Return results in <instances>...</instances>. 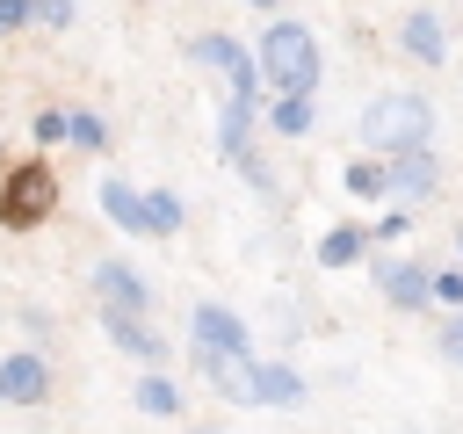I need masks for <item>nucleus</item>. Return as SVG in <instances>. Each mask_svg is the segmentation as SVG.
<instances>
[{"mask_svg":"<svg viewBox=\"0 0 463 434\" xmlns=\"http://www.w3.org/2000/svg\"><path fill=\"white\" fill-rule=\"evenodd\" d=\"M101 210L123 224V231H145V195L130 181H101Z\"/></svg>","mask_w":463,"mask_h":434,"instance_id":"nucleus-13","label":"nucleus"},{"mask_svg":"<svg viewBox=\"0 0 463 434\" xmlns=\"http://www.w3.org/2000/svg\"><path fill=\"white\" fill-rule=\"evenodd\" d=\"M51 203H58V174H51L43 159H29L22 174L0 181V224H43Z\"/></svg>","mask_w":463,"mask_h":434,"instance_id":"nucleus-3","label":"nucleus"},{"mask_svg":"<svg viewBox=\"0 0 463 434\" xmlns=\"http://www.w3.org/2000/svg\"><path fill=\"white\" fill-rule=\"evenodd\" d=\"M29 7H36V0H0V29H14V22L29 14Z\"/></svg>","mask_w":463,"mask_h":434,"instance_id":"nucleus-25","label":"nucleus"},{"mask_svg":"<svg viewBox=\"0 0 463 434\" xmlns=\"http://www.w3.org/2000/svg\"><path fill=\"white\" fill-rule=\"evenodd\" d=\"M195 354H246V318L224 304H195Z\"/></svg>","mask_w":463,"mask_h":434,"instance_id":"nucleus-6","label":"nucleus"},{"mask_svg":"<svg viewBox=\"0 0 463 434\" xmlns=\"http://www.w3.org/2000/svg\"><path fill=\"white\" fill-rule=\"evenodd\" d=\"M253 58H260V80H268L275 94H311V87H318V36H311L304 22H275Z\"/></svg>","mask_w":463,"mask_h":434,"instance_id":"nucleus-1","label":"nucleus"},{"mask_svg":"<svg viewBox=\"0 0 463 434\" xmlns=\"http://www.w3.org/2000/svg\"><path fill=\"white\" fill-rule=\"evenodd\" d=\"M195 58H203V65H217V72H224V87H232V101H246V108H253V94H260V58H253L246 43H232V36H195Z\"/></svg>","mask_w":463,"mask_h":434,"instance_id":"nucleus-4","label":"nucleus"},{"mask_svg":"<svg viewBox=\"0 0 463 434\" xmlns=\"http://www.w3.org/2000/svg\"><path fill=\"white\" fill-rule=\"evenodd\" d=\"M398 43H405V51L420 58V65H441V58H449V29H441V22L427 14V7H412V14H405Z\"/></svg>","mask_w":463,"mask_h":434,"instance_id":"nucleus-10","label":"nucleus"},{"mask_svg":"<svg viewBox=\"0 0 463 434\" xmlns=\"http://www.w3.org/2000/svg\"><path fill=\"white\" fill-rule=\"evenodd\" d=\"M203 434H217V427H203Z\"/></svg>","mask_w":463,"mask_h":434,"instance_id":"nucleus-27","label":"nucleus"},{"mask_svg":"<svg viewBox=\"0 0 463 434\" xmlns=\"http://www.w3.org/2000/svg\"><path fill=\"white\" fill-rule=\"evenodd\" d=\"M137 405H145L152 420H166V412H181V391H174L166 376H145V383H137Z\"/></svg>","mask_w":463,"mask_h":434,"instance_id":"nucleus-19","label":"nucleus"},{"mask_svg":"<svg viewBox=\"0 0 463 434\" xmlns=\"http://www.w3.org/2000/svg\"><path fill=\"white\" fill-rule=\"evenodd\" d=\"M362 137L376 145V152H420L427 137H434V101L427 94H376L369 108H362Z\"/></svg>","mask_w":463,"mask_h":434,"instance_id":"nucleus-2","label":"nucleus"},{"mask_svg":"<svg viewBox=\"0 0 463 434\" xmlns=\"http://www.w3.org/2000/svg\"><path fill=\"white\" fill-rule=\"evenodd\" d=\"M203 362V376L232 398V405H260V362L253 354H195Z\"/></svg>","mask_w":463,"mask_h":434,"instance_id":"nucleus-5","label":"nucleus"},{"mask_svg":"<svg viewBox=\"0 0 463 434\" xmlns=\"http://www.w3.org/2000/svg\"><path fill=\"white\" fill-rule=\"evenodd\" d=\"M376 289H383L391 304H405V311L434 304V275H427L420 260H376Z\"/></svg>","mask_w":463,"mask_h":434,"instance_id":"nucleus-7","label":"nucleus"},{"mask_svg":"<svg viewBox=\"0 0 463 434\" xmlns=\"http://www.w3.org/2000/svg\"><path fill=\"white\" fill-rule=\"evenodd\" d=\"M347 188L354 195H391V159H354L347 166Z\"/></svg>","mask_w":463,"mask_h":434,"instance_id":"nucleus-16","label":"nucleus"},{"mask_svg":"<svg viewBox=\"0 0 463 434\" xmlns=\"http://www.w3.org/2000/svg\"><path fill=\"white\" fill-rule=\"evenodd\" d=\"M434 297H441V304H456V311H463V268H441V275H434Z\"/></svg>","mask_w":463,"mask_h":434,"instance_id":"nucleus-21","label":"nucleus"},{"mask_svg":"<svg viewBox=\"0 0 463 434\" xmlns=\"http://www.w3.org/2000/svg\"><path fill=\"white\" fill-rule=\"evenodd\" d=\"M51 391V369L36 362V354H7L0 362V398H14V405H36Z\"/></svg>","mask_w":463,"mask_h":434,"instance_id":"nucleus-9","label":"nucleus"},{"mask_svg":"<svg viewBox=\"0 0 463 434\" xmlns=\"http://www.w3.org/2000/svg\"><path fill=\"white\" fill-rule=\"evenodd\" d=\"M36 14H43L51 29H65V22H72V0H36Z\"/></svg>","mask_w":463,"mask_h":434,"instance_id":"nucleus-24","label":"nucleus"},{"mask_svg":"<svg viewBox=\"0 0 463 434\" xmlns=\"http://www.w3.org/2000/svg\"><path fill=\"white\" fill-rule=\"evenodd\" d=\"M36 137H43V145H58V137H72V116H58V108H43V116H36Z\"/></svg>","mask_w":463,"mask_h":434,"instance_id":"nucleus-20","label":"nucleus"},{"mask_svg":"<svg viewBox=\"0 0 463 434\" xmlns=\"http://www.w3.org/2000/svg\"><path fill=\"white\" fill-rule=\"evenodd\" d=\"M391 195H405V203L434 195V159H427V145H420V152H398V159H391Z\"/></svg>","mask_w":463,"mask_h":434,"instance_id":"nucleus-11","label":"nucleus"},{"mask_svg":"<svg viewBox=\"0 0 463 434\" xmlns=\"http://www.w3.org/2000/svg\"><path fill=\"white\" fill-rule=\"evenodd\" d=\"M362 246H369V231H362V224H340V231L318 239V268H354Z\"/></svg>","mask_w":463,"mask_h":434,"instance_id":"nucleus-14","label":"nucleus"},{"mask_svg":"<svg viewBox=\"0 0 463 434\" xmlns=\"http://www.w3.org/2000/svg\"><path fill=\"white\" fill-rule=\"evenodd\" d=\"M145 231H159V239H166V231H181V195H166V188H159V195H145Z\"/></svg>","mask_w":463,"mask_h":434,"instance_id":"nucleus-18","label":"nucleus"},{"mask_svg":"<svg viewBox=\"0 0 463 434\" xmlns=\"http://www.w3.org/2000/svg\"><path fill=\"white\" fill-rule=\"evenodd\" d=\"M94 289H101V304H109V311H137V318H145V282H137V268L101 260V268H94Z\"/></svg>","mask_w":463,"mask_h":434,"instance_id":"nucleus-8","label":"nucleus"},{"mask_svg":"<svg viewBox=\"0 0 463 434\" xmlns=\"http://www.w3.org/2000/svg\"><path fill=\"white\" fill-rule=\"evenodd\" d=\"M109 340L123 347V354H137V362H159L166 347H159V333L137 318V311H109Z\"/></svg>","mask_w":463,"mask_h":434,"instance_id":"nucleus-12","label":"nucleus"},{"mask_svg":"<svg viewBox=\"0 0 463 434\" xmlns=\"http://www.w3.org/2000/svg\"><path fill=\"white\" fill-rule=\"evenodd\" d=\"M456 246H463V231H456Z\"/></svg>","mask_w":463,"mask_h":434,"instance_id":"nucleus-28","label":"nucleus"},{"mask_svg":"<svg viewBox=\"0 0 463 434\" xmlns=\"http://www.w3.org/2000/svg\"><path fill=\"white\" fill-rule=\"evenodd\" d=\"M441 354H449V362H463V311L441 326Z\"/></svg>","mask_w":463,"mask_h":434,"instance_id":"nucleus-22","label":"nucleus"},{"mask_svg":"<svg viewBox=\"0 0 463 434\" xmlns=\"http://www.w3.org/2000/svg\"><path fill=\"white\" fill-rule=\"evenodd\" d=\"M275 130H282V137H304V130H311V94H282V101H275Z\"/></svg>","mask_w":463,"mask_h":434,"instance_id":"nucleus-17","label":"nucleus"},{"mask_svg":"<svg viewBox=\"0 0 463 434\" xmlns=\"http://www.w3.org/2000/svg\"><path fill=\"white\" fill-rule=\"evenodd\" d=\"M260 405H304V376L282 362H260Z\"/></svg>","mask_w":463,"mask_h":434,"instance_id":"nucleus-15","label":"nucleus"},{"mask_svg":"<svg viewBox=\"0 0 463 434\" xmlns=\"http://www.w3.org/2000/svg\"><path fill=\"white\" fill-rule=\"evenodd\" d=\"M72 145H87V152H94V145H101V123H94V116H72Z\"/></svg>","mask_w":463,"mask_h":434,"instance_id":"nucleus-23","label":"nucleus"},{"mask_svg":"<svg viewBox=\"0 0 463 434\" xmlns=\"http://www.w3.org/2000/svg\"><path fill=\"white\" fill-rule=\"evenodd\" d=\"M246 7H282V0H246Z\"/></svg>","mask_w":463,"mask_h":434,"instance_id":"nucleus-26","label":"nucleus"}]
</instances>
